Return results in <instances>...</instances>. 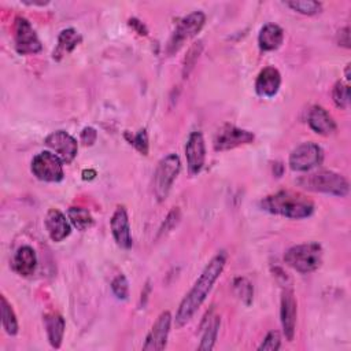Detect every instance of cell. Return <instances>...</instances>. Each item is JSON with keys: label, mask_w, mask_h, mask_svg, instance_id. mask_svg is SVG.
<instances>
[{"label": "cell", "mask_w": 351, "mask_h": 351, "mask_svg": "<svg viewBox=\"0 0 351 351\" xmlns=\"http://www.w3.org/2000/svg\"><path fill=\"white\" fill-rule=\"evenodd\" d=\"M262 210L289 219H303L314 213V203L302 192L284 189L261 200Z\"/></svg>", "instance_id": "2"}, {"label": "cell", "mask_w": 351, "mask_h": 351, "mask_svg": "<svg viewBox=\"0 0 351 351\" xmlns=\"http://www.w3.org/2000/svg\"><path fill=\"white\" fill-rule=\"evenodd\" d=\"M219 325H221V318L218 314H215L214 308L207 311L200 324V344L197 346V350L210 351L214 348Z\"/></svg>", "instance_id": "18"}, {"label": "cell", "mask_w": 351, "mask_h": 351, "mask_svg": "<svg viewBox=\"0 0 351 351\" xmlns=\"http://www.w3.org/2000/svg\"><path fill=\"white\" fill-rule=\"evenodd\" d=\"M255 138L254 133L245 129H240L234 125H223L218 129L214 137V149L215 151H229L240 145L252 143Z\"/></svg>", "instance_id": "10"}, {"label": "cell", "mask_w": 351, "mask_h": 351, "mask_svg": "<svg viewBox=\"0 0 351 351\" xmlns=\"http://www.w3.org/2000/svg\"><path fill=\"white\" fill-rule=\"evenodd\" d=\"M296 315H298V303L293 293V289L285 287L281 293V307L280 317L284 336L288 341L293 340L295 328H296Z\"/></svg>", "instance_id": "12"}, {"label": "cell", "mask_w": 351, "mask_h": 351, "mask_svg": "<svg viewBox=\"0 0 351 351\" xmlns=\"http://www.w3.org/2000/svg\"><path fill=\"white\" fill-rule=\"evenodd\" d=\"M67 218L70 223L81 232H85L89 228H92L95 222L90 213L86 208H81V207H70L67 210Z\"/></svg>", "instance_id": "24"}, {"label": "cell", "mask_w": 351, "mask_h": 351, "mask_svg": "<svg viewBox=\"0 0 351 351\" xmlns=\"http://www.w3.org/2000/svg\"><path fill=\"white\" fill-rule=\"evenodd\" d=\"M332 99L336 107L339 108H347L350 103V95H348V85L337 81L332 90Z\"/></svg>", "instance_id": "28"}, {"label": "cell", "mask_w": 351, "mask_h": 351, "mask_svg": "<svg viewBox=\"0 0 351 351\" xmlns=\"http://www.w3.org/2000/svg\"><path fill=\"white\" fill-rule=\"evenodd\" d=\"M337 37H339V45H341L344 48H350V29L348 27L340 29L337 33Z\"/></svg>", "instance_id": "35"}, {"label": "cell", "mask_w": 351, "mask_h": 351, "mask_svg": "<svg viewBox=\"0 0 351 351\" xmlns=\"http://www.w3.org/2000/svg\"><path fill=\"white\" fill-rule=\"evenodd\" d=\"M81 40L82 37L75 29L73 27L63 29L58 36V45L53 51V59L60 60L64 55L70 53L81 43Z\"/></svg>", "instance_id": "23"}, {"label": "cell", "mask_w": 351, "mask_h": 351, "mask_svg": "<svg viewBox=\"0 0 351 351\" xmlns=\"http://www.w3.org/2000/svg\"><path fill=\"white\" fill-rule=\"evenodd\" d=\"M206 15L202 11H193L180 19L177 23L169 43L166 47V52L169 55L176 53L188 40L193 38L204 26Z\"/></svg>", "instance_id": "6"}, {"label": "cell", "mask_w": 351, "mask_h": 351, "mask_svg": "<svg viewBox=\"0 0 351 351\" xmlns=\"http://www.w3.org/2000/svg\"><path fill=\"white\" fill-rule=\"evenodd\" d=\"M96 174L97 173L93 169H85V170H82V180L90 181V180H93L96 177Z\"/></svg>", "instance_id": "37"}, {"label": "cell", "mask_w": 351, "mask_h": 351, "mask_svg": "<svg viewBox=\"0 0 351 351\" xmlns=\"http://www.w3.org/2000/svg\"><path fill=\"white\" fill-rule=\"evenodd\" d=\"M185 156L191 176L200 173L206 160V144L200 132H192L185 144Z\"/></svg>", "instance_id": "14"}, {"label": "cell", "mask_w": 351, "mask_h": 351, "mask_svg": "<svg viewBox=\"0 0 351 351\" xmlns=\"http://www.w3.org/2000/svg\"><path fill=\"white\" fill-rule=\"evenodd\" d=\"M129 25L140 34V36H147V33H148V30H147V27L144 26V23L143 22H140L138 19H136V18H130L129 19Z\"/></svg>", "instance_id": "36"}, {"label": "cell", "mask_w": 351, "mask_h": 351, "mask_svg": "<svg viewBox=\"0 0 351 351\" xmlns=\"http://www.w3.org/2000/svg\"><path fill=\"white\" fill-rule=\"evenodd\" d=\"M346 80H350V64L346 66Z\"/></svg>", "instance_id": "38"}, {"label": "cell", "mask_w": 351, "mask_h": 351, "mask_svg": "<svg viewBox=\"0 0 351 351\" xmlns=\"http://www.w3.org/2000/svg\"><path fill=\"white\" fill-rule=\"evenodd\" d=\"M171 326V314L170 311H162L156 321L154 322L151 330L145 337V343L143 344V350L147 351H160L166 347L167 337Z\"/></svg>", "instance_id": "13"}, {"label": "cell", "mask_w": 351, "mask_h": 351, "mask_svg": "<svg viewBox=\"0 0 351 351\" xmlns=\"http://www.w3.org/2000/svg\"><path fill=\"white\" fill-rule=\"evenodd\" d=\"M324 160L322 148L313 143H302L289 155V167L293 171H310Z\"/></svg>", "instance_id": "8"}, {"label": "cell", "mask_w": 351, "mask_h": 351, "mask_svg": "<svg viewBox=\"0 0 351 351\" xmlns=\"http://www.w3.org/2000/svg\"><path fill=\"white\" fill-rule=\"evenodd\" d=\"M296 184L311 192H321L333 196H347L350 191L348 181L339 173L332 170H318L300 176Z\"/></svg>", "instance_id": "3"}, {"label": "cell", "mask_w": 351, "mask_h": 351, "mask_svg": "<svg viewBox=\"0 0 351 351\" xmlns=\"http://www.w3.org/2000/svg\"><path fill=\"white\" fill-rule=\"evenodd\" d=\"M44 223H45L48 236L55 243L64 240L71 233V225L69 218H66V215L58 208L48 210Z\"/></svg>", "instance_id": "16"}, {"label": "cell", "mask_w": 351, "mask_h": 351, "mask_svg": "<svg viewBox=\"0 0 351 351\" xmlns=\"http://www.w3.org/2000/svg\"><path fill=\"white\" fill-rule=\"evenodd\" d=\"M289 8H292L293 11L303 14V15H314L317 12L321 11L322 4L318 1H313V0H292V1H287L285 3Z\"/></svg>", "instance_id": "26"}, {"label": "cell", "mask_w": 351, "mask_h": 351, "mask_svg": "<svg viewBox=\"0 0 351 351\" xmlns=\"http://www.w3.org/2000/svg\"><path fill=\"white\" fill-rule=\"evenodd\" d=\"M233 287H234L236 295L241 299V302H244V304H247V306L251 304L252 296H254L252 284L245 277H237V278H234Z\"/></svg>", "instance_id": "27"}, {"label": "cell", "mask_w": 351, "mask_h": 351, "mask_svg": "<svg viewBox=\"0 0 351 351\" xmlns=\"http://www.w3.org/2000/svg\"><path fill=\"white\" fill-rule=\"evenodd\" d=\"M12 267L19 276H23V277L32 276L37 267L36 251L30 245L19 247L14 255Z\"/></svg>", "instance_id": "20"}, {"label": "cell", "mask_w": 351, "mask_h": 351, "mask_svg": "<svg viewBox=\"0 0 351 351\" xmlns=\"http://www.w3.org/2000/svg\"><path fill=\"white\" fill-rule=\"evenodd\" d=\"M110 228L112 237L115 243L123 248L129 250L133 244L132 240V233H130V223H129V217L128 211L123 206H118L110 219Z\"/></svg>", "instance_id": "15"}, {"label": "cell", "mask_w": 351, "mask_h": 351, "mask_svg": "<svg viewBox=\"0 0 351 351\" xmlns=\"http://www.w3.org/2000/svg\"><path fill=\"white\" fill-rule=\"evenodd\" d=\"M281 347V336L277 330H270L258 347L259 351H277Z\"/></svg>", "instance_id": "31"}, {"label": "cell", "mask_w": 351, "mask_h": 351, "mask_svg": "<svg viewBox=\"0 0 351 351\" xmlns=\"http://www.w3.org/2000/svg\"><path fill=\"white\" fill-rule=\"evenodd\" d=\"M284 41V30L276 23H266L258 36V44L262 51H274Z\"/></svg>", "instance_id": "22"}, {"label": "cell", "mask_w": 351, "mask_h": 351, "mask_svg": "<svg viewBox=\"0 0 351 351\" xmlns=\"http://www.w3.org/2000/svg\"><path fill=\"white\" fill-rule=\"evenodd\" d=\"M226 263V254L225 251L218 252L211 258V261L206 265L197 280L195 281L191 291L185 295V298L181 300L178 310L176 313V326L181 328L184 326L197 311V308L202 306V303L206 300L207 295L210 293L214 282L221 276L223 267Z\"/></svg>", "instance_id": "1"}, {"label": "cell", "mask_w": 351, "mask_h": 351, "mask_svg": "<svg viewBox=\"0 0 351 351\" xmlns=\"http://www.w3.org/2000/svg\"><path fill=\"white\" fill-rule=\"evenodd\" d=\"M45 145L49 147L63 163L69 165L74 160L78 151L77 140L64 130H56L45 137Z\"/></svg>", "instance_id": "11"}, {"label": "cell", "mask_w": 351, "mask_h": 351, "mask_svg": "<svg viewBox=\"0 0 351 351\" xmlns=\"http://www.w3.org/2000/svg\"><path fill=\"white\" fill-rule=\"evenodd\" d=\"M14 40L15 49L21 55H34L43 49L41 41L30 25L23 16H16L14 22Z\"/></svg>", "instance_id": "9"}, {"label": "cell", "mask_w": 351, "mask_h": 351, "mask_svg": "<svg viewBox=\"0 0 351 351\" xmlns=\"http://www.w3.org/2000/svg\"><path fill=\"white\" fill-rule=\"evenodd\" d=\"M307 123L315 133L321 136H330L337 129L332 115L321 106H313L308 110Z\"/></svg>", "instance_id": "19"}, {"label": "cell", "mask_w": 351, "mask_h": 351, "mask_svg": "<svg viewBox=\"0 0 351 351\" xmlns=\"http://www.w3.org/2000/svg\"><path fill=\"white\" fill-rule=\"evenodd\" d=\"M44 326L47 330V337L53 348H59L63 341L66 322L64 318L58 313H47L44 315Z\"/></svg>", "instance_id": "21"}, {"label": "cell", "mask_w": 351, "mask_h": 351, "mask_svg": "<svg viewBox=\"0 0 351 351\" xmlns=\"http://www.w3.org/2000/svg\"><path fill=\"white\" fill-rule=\"evenodd\" d=\"M32 173L41 181L59 182L63 180V162L62 159L49 151L38 152L32 159Z\"/></svg>", "instance_id": "7"}, {"label": "cell", "mask_w": 351, "mask_h": 351, "mask_svg": "<svg viewBox=\"0 0 351 351\" xmlns=\"http://www.w3.org/2000/svg\"><path fill=\"white\" fill-rule=\"evenodd\" d=\"M284 262L302 274L315 271L322 263V247L315 241L296 244L287 250Z\"/></svg>", "instance_id": "4"}, {"label": "cell", "mask_w": 351, "mask_h": 351, "mask_svg": "<svg viewBox=\"0 0 351 351\" xmlns=\"http://www.w3.org/2000/svg\"><path fill=\"white\" fill-rule=\"evenodd\" d=\"M1 324L7 335L14 336L18 333V319L12 306L8 303L4 295H1Z\"/></svg>", "instance_id": "25"}, {"label": "cell", "mask_w": 351, "mask_h": 351, "mask_svg": "<svg viewBox=\"0 0 351 351\" xmlns=\"http://www.w3.org/2000/svg\"><path fill=\"white\" fill-rule=\"evenodd\" d=\"M97 138V132L96 129H93L92 126H86L82 129L81 132V136H80V140L84 145H92Z\"/></svg>", "instance_id": "34"}, {"label": "cell", "mask_w": 351, "mask_h": 351, "mask_svg": "<svg viewBox=\"0 0 351 351\" xmlns=\"http://www.w3.org/2000/svg\"><path fill=\"white\" fill-rule=\"evenodd\" d=\"M111 291L112 293L121 299L126 300L129 296V282L123 274H118L112 281H111Z\"/></svg>", "instance_id": "29"}, {"label": "cell", "mask_w": 351, "mask_h": 351, "mask_svg": "<svg viewBox=\"0 0 351 351\" xmlns=\"http://www.w3.org/2000/svg\"><path fill=\"white\" fill-rule=\"evenodd\" d=\"M180 170L181 160L177 154H169L159 160L154 173V193L159 202L167 197Z\"/></svg>", "instance_id": "5"}, {"label": "cell", "mask_w": 351, "mask_h": 351, "mask_svg": "<svg viewBox=\"0 0 351 351\" xmlns=\"http://www.w3.org/2000/svg\"><path fill=\"white\" fill-rule=\"evenodd\" d=\"M129 143L143 155H148V149H149V144H148V134L145 129L138 130L134 136H132L129 138Z\"/></svg>", "instance_id": "30"}, {"label": "cell", "mask_w": 351, "mask_h": 351, "mask_svg": "<svg viewBox=\"0 0 351 351\" xmlns=\"http://www.w3.org/2000/svg\"><path fill=\"white\" fill-rule=\"evenodd\" d=\"M180 217H181L180 210H178L177 207H174V208L167 214L166 219L163 221V223H162V226H160V229H159V236H160V234H166L167 232H170V230L178 223Z\"/></svg>", "instance_id": "33"}, {"label": "cell", "mask_w": 351, "mask_h": 351, "mask_svg": "<svg viewBox=\"0 0 351 351\" xmlns=\"http://www.w3.org/2000/svg\"><path fill=\"white\" fill-rule=\"evenodd\" d=\"M200 51H202V43L199 41V43H195L191 48H189V51H188V53H186V56H185V60H184V75L186 77L188 74H189V71L193 69V66H195V63H196V60H197V58H199V55H200Z\"/></svg>", "instance_id": "32"}, {"label": "cell", "mask_w": 351, "mask_h": 351, "mask_svg": "<svg viewBox=\"0 0 351 351\" xmlns=\"http://www.w3.org/2000/svg\"><path fill=\"white\" fill-rule=\"evenodd\" d=\"M281 86V74L273 67L267 66L261 70L255 81V90L261 97H273Z\"/></svg>", "instance_id": "17"}]
</instances>
